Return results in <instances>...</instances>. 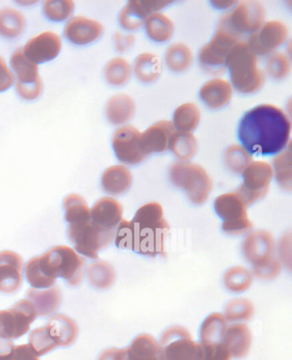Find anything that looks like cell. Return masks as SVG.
Here are the masks:
<instances>
[{"label":"cell","mask_w":292,"mask_h":360,"mask_svg":"<svg viewBox=\"0 0 292 360\" xmlns=\"http://www.w3.org/2000/svg\"><path fill=\"white\" fill-rule=\"evenodd\" d=\"M200 96L202 101L210 108H224L232 99V86L222 78H214L202 85Z\"/></svg>","instance_id":"obj_23"},{"label":"cell","mask_w":292,"mask_h":360,"mask_svg":"<svg viewBox=\"0 0 292 360\" xmlns=\"http://www.w3.org/2000/svg\"><path fill=\"white\" fill-rule=\"evenodd\" d=\"M247 205L237 193H229L219 195L214 201V209L223 222L222 229L231 236L250 232L253 228L248 219Z\"/></svg>","instance_id":"obj_7"},{"label":"cell","mask_w":292,"mask_h":360,"mask_svg":"<svg viewBox=\"0 0 292 360\" xmlns=\"http://www.w3.org/2000/svg\"><path fill=\"white\" fill-rule=\"evenodd\" d=\"M103 33L101 23L84 17L73 18L66 25L65 37L73 44L84 46L98 40Z\"/></svg>","instance_id":"obj_20"},{"label":"cell","mask_w":292,"mask_h":360,"mask_svg":"<svg viewBox=\"0 0 292 360\" xmlns=\"http://www.w3.org/2000/svg\"><path fill=\"white\" fill-rule=\"evenodd\" d=\"M100 360H127L126 349H111L105 352Z\"/></svg>","instance_id":"obj_51"},{"label":"cell","mask_w":292,"mask_h":360,"mask_svg":"<svg viewBox=\"0 0 292 360\" xmlns=\"http://www.w3.org/2000/svg\"><path fill=\"white\" fill-rule=\"evenodd\" d=\"M169 229L162 206L158 202L146 203L136 211L131 221L119 222L114 233L115 244L119 249L131 250L144 256H162Z\"/></svg>","instance_id":"obj_2"},{"label":"cell","mask_w":292,"mask_h":360,"mask_svg":"<svg viewBox=\"0 0 292 360\" xmlns=\"http://www.w3.org/2000/svg\"><path fill=\"white\" fill-rule=\"evenodd\" d=\"M36 318V309L23 300L9 311H0V333L4 335L19 334L28 330L29 323Z\"/></svg>","instance_id":"obj_16"},{"label":"cell","mask_w":292,"mask_h":360,"mask_svg":"<svg viewBox=\"0 0 292 360\" xmlns=\"http://www.w3.org/2000/svg\"><path fill=\"white\" fill-rule=\"evenodd\" d=\"M112 147L117 158L126 165H135L147 158L141 146V132L132 125H124L116 130Z\"/></svg>","instance_id":"obj_13"},{"label":"cell","mask_w":292,"mask_h":360,"mask_svg":"<svg viewBox=\"0 0 292 360\" xmlns=\"http://www.w3.org/2000/svg\"><path fill=\"white\" fill-rule=\"evenodd\" d=\"M254 312V305L250 300L237 299L227 304L224 316L229 322H243L250 320Z\"/></svg>","instance_id":"obj_41"},{"label":"cell","mask_w":292,"mask_h":360,"mask_svg":"<svg viewBox=\"0 0 292 360\" xmlns=\"http://www.w3.org/2000/svg\"><path fill=\"white\" fill-rule=\"evenodd\" d=\"M201 360H231L232 355L223 343L201 344Z\"/></svg>","instance_id":"obj_46"},{"label":"cell","mask_w":292,"mask_h":360,"mask_svg":"<svg viewBox=\"0 0 292 360\" xmlns=\"http://www.w3.org/2000/svg\"><path fill=\"white\" fill-rule=\"evenodd\" d=\"M25 17L11 8L0 11V35L6 38L19 37L25 29Z\"/></svg>","instance_id":"obj_36"},{"label":"cell","mask_w":292,"mask_h":360,"mask_svg":"<svg viewBox=\"0 0 292 360\" xmlns=\"http://www.w3.org/2000/svg\"><path fill=\"white\" fill-rule=\"evenodd\" d=\"M135 112L133 99L126 94H118L108 101L106 108L107 119L112 124L123 125L130 121Z\"/></svg>","instance_id":"obj_25"},{"label":"cell","mask_w":292,"mask_h":360,"mask_svg":"<svg viewBox=\"0 0 292 360\" xmlns=\"http://www.w3.org/2000/svg\"><path fill=\"white\" fill-rule=\"evenodd\" d=\"M279 254L280 260L285 264L288 268L291 267V234L288 233L281 238L279 245Z\"/></svg>","instance_id":"obj_48"},{"label":"cell","mask_w":292,"mask_h":360,"mask_svg":"<svg viewBox=\"0 0 292 360\" xmlns=\"http://www.w3.org/2000/svg\"><path fill=\"white\" fill-rule=\"evenodd\" d=\"M14 83V76L6 63L0 57V93L6 91Z\"/></svg>","instance_id":"obj_49"},{"label":"cell","mask_w":292,"mask_h":360,"mask_svg":"<svg viewBox=\"0 0 292 360\" xmlns=\"http://www.w3.org/2000/svg\"><path fill=\"white\" fill-rule=\"evenodd\" d=\"M68 233L77 252L92 259L98 258L100 250L110 244L114 237V232H103L91 220L69 224Z\"/></svg>","instance_id":"obj_8"},{"label":"cell","mask_w":292,"mask_h":360,"mask_svg":"<svg viewBox=\"0 0 292 360\" xmlns=\"http://www.w3.org/2000/svg\"><path fill=\"white\" fill-rule=\"evenodd\" d=\"M242 250L253 266L265 263L274 257L275 242L267 231L258 230L248 233L243 242Z\"/></svg>","instance_id":"obj_15"},{"label":"cell","mask_w":292,"mask_h":360,"mask_svg":"<svg viewBox=\"0 0 292 360\" xmlns=\"http://www.w3.org/2000/svg\"><path fill=\"white\" fill-rule=\"evenodd\" d=\"M291 131V123L286 113L274 105L263 104L245 113L239 136L251 154L270 155L289 146Z\"/></svg>","instance_id":"obj_1"},{"label":"cell","mask_w":292,"mask_h":360,"mask_svg":"<svg viewBox=\"0 0 292 360\" xmlns=\"http://www.w3.org/2000/svg\"><path fill=\"white\" fill-rule=\"evenodd\" d=\"M114 41L117 50L119 51V52H126V51L130 49L133 46L135 37L131 34L124 35L120 33H116Z\"/></svg>","instance_id":"obj_50"},{"label":"cell","mask_w":292,"mask_h":360,"mask_svg":"<svg viewBox=\"0 0 292 360\" xmlns=\"http://www.w3.org/2000/svg\"><path fill=\"white\" fill-rule=\"evenodd\" d=\"M146 32L152 40L157 42L169 41L174 33V23L164 13H154L146 19Z\"/></svg>","instance_id":"obj_29"},{"label":"cell","mask_w":292,"mask_h":360,"mask_svg":"<svg viewBox=\"0 0 292 360\" xmlns=\"http://www.w3.org/2000/svg\"><path fill=\"white\" fill-rule=\"evenodd\" d=\"M159 354L157 340L147 334L138 335L126 349L127 360H159Z\"/></svg>","instance_id":"obj_27"},{"label":"cell","mask_w":292,"mask_h":360,"mask_svg":"<svg viewBox=\"0 0 292 360\" xmlns=\"http://www.w3.org/2000/svg\"><path fill=\"white\" fill-rule=\"evenodd\" d=\"M169 148L181 162H188L197 151V141L192 133L175 131Z\"/></svg>","instance_id":"obj_33"},{"label":"cell","mask_w":292,"mask_h":360,"mask_svg":"<svg viewBox=\"0 0 292 360\" xmlns=\"http://www.w3.org/2000/svg\"><path fill=\"white\" fill-rule=\"evenodd\" d=\"M291 160V143L274 159L272 171L279 185L286 191H291L292 187Z\"/></svg>","instance_id":"obj_35"},{"label":"cell","mask_w":292,"mask_h":360,"mask_svg":"<svg viewBox=\"0 0 292 360\" xmlns=\"http://www.w3.org/2000/svg\"><path fill=\"white\" fill-rule=\"evenodd\" d=\"M170 179L174 186L184 190L194 205L208 200L213 189L211 178L200 165L189 162H175L170 167Z\"/></svg>","instance_id":"obj_5"},{"label":"cell","mask_w":292,"mask_h":360,"mask_svg":"<svg viewBox=\"0 0 292 360\" xmlns=\"http://www.w3.org/2000/svg\"><path fill=\"white\" fill-rule=\"evenodd\" d=\"M65 220L69 224H76L91 220V209L84 198L77 194L67 195L65 199Z\"/></svg>","instance_id":"obj_34"},{"label":"cell","mask_w":292,"mask_h":360,"mask_svg":"<svg viewBox=\"0 0 292 360\" xmlns=\"http://www.w3.org/2000/svg\"><path fill=\"white\" fill-rule=\"evenodd\" d=\"M227 328V320L220 313H213L204 320L201 328V344L223 343L225 330Z\"/></svg>","instance_id":"obj_31"},{"label":"cell","mask_w":292,"mask_h":360,"mask_svg":"<svg viewBox=\"0 0 292 360\" xmlns=\"http://www.w3.org/2000/svg\"><path fill=\"white\" fill-rule=\"evenodd\" d=\"M223 342L232 357L244 358L251 350V331L244 323L232 324L225 330Z\"/></svg>","instance_id":"obj_22"},{"label":"cell","mask_w":292,"mask_h":360,"mask_svg":"<svg viewBox=\"0 0 292 360\" xmlns=\"http://www.w3.org/2000/svg\"><path fill=\"white\" fill-rule=\"evenodd\" d=\"M123 217V207L112 198H103L95 203L91 210V220L103 232H114Z\"/></svg>","instance_id":"obj_18"},{"label":"cell","mask_w":292,"mask_h":360,"mask_svg":"<svg viewBox=\"0 0 292 360\" xmlns=\"http://www.w3.org/2000/svg\"><path fill=\"white\" fill-rule=\"evenodd\" d=\"M266 70L268 75L274 79H284L291 72L290 58L281 52L272 53L266 62Z\"/></svg>","instance_id":"obj_43"},{"label":"cell","mask_w":292,"mask_h":360,"mask_svg":"<svg viewBox=\"0 0 292 360\" xmlns=\"http://www.w3.org/2000/svg\"><path fill=\"white\" fill-rule=\"evenodd\" d=\"M17 91L23 99L25 100H34L40 96L42 92V82L39 80L36 83L32 84L22 85L15 84Z\"/></svg>","instance_id":"obj_47"},{"label":"cell","mask_w":292,"mask_h":360,"mask_svg":"<svg viewBox=\"0 0 292 360\" xmlns=\"http://www.w3.org/2000/svg\"><path fill=\"white\" fill-rule=\"evenodd\" d=\"M75 5L69 0H48L43 6L46 18L54 22H62L66 20L74 13Z\"/></svg>","instance_id":"obj_42"},{"label":"cell","mask_w":292,"mask_h":360,"mask_svg":"<svg viewBox=\"0 0 292 360\" xmlns=\"http://www.w3.org/2000/svg\"><path fill=\"white\" fill-rule=\"evenodd\" d=\"M289 37V30L285 22L272 20L252 34L247 44L255 56H267L274 53L280 46L285 44Z\"/></svg>","instance_id":"obj_11"},{"label":"cell","mask_w":292,"mask_h":360,"mask_svg":"<svg viewBox=\"0 0 292 360\" xmlns=\"http://www.w3.org/2000/svg\"><path fill=\"white\" fill-rule=\"evenodd\" d=\"M133 70L135 75L143 83H152L161 75L162 65L157 54L143 53L136 57Z\"/></svg>","instance_id":"obj_28"},{"label":"cell","mask_w":292,"mask_h":360,"mask_svg":"<svg viewBox=\"0 0 292 360\" xmlns=\"http://www.w3.org/2000/svg\"><path fill=\"white\" fill-rule=\"evenodd\" d=\"M242 186L236 191L245 205L250 206L267 195L274 177V171L270 163L252 162L244 171Z\"/></svg>","instance_id":"obj_10"},{"label":"cell","mask_w":292,"mask_h":360,"mask_svg":"<svg viewBox=\"0 0 292 360\" xmlns=\"http://www.w3.org/2000/svg\"><path fill=\"white\" fill-rule=\"evenodd\" d=\"M253 162L250 152L242 146H232L225 153V162L230 170L235 174H243Z\"/></svg>","instance_id":"obj_39"},{"label":"cell","mask_w":292,"mask_h":360,"mask_svg":"<svg viewBox=\"0 0 292 360\" xmlns=\"http://www.w3.org/2000/svg\"><path fill=\"white\" fill-rule=\"evenodd\" d=\"M11 66L17 76L18 84L27 85L41 80L39 77L38 65L25 56L22 49L15 50L11 58Z\"/></svg>","instance_id":"obj_26"},{"label":"cell","mask_w":292,"mask_h":360,"mask_svg":"<svg viewBox=\"0 0 292 360\" xmlns=\"http://www.w3.org/2000/svg\"><path fill=\"white\" fill-rule=\"evenodd\" d=\"M253 281L250 270L236 266L227 270L224 277V283L230 291L242 292L250 288Z\"/></svg>","instance_id":"obj_38"},{"label":"cell","mask_w":292,"mask_h":360,"mask_svg":"<svg viewBox=\"0 0 292 360\" xmlns=\"http://www.w3.org/2000/svg\"><path fill=\"white\" fill-rule=\"evenodd\" d=\"M132 68L126 58H114L105 68V77L109 84L114 86L126 84L130 80Z\"/></svg>","instance_id":"obj_37"},{"label":"cell","mask_w":292,"mask_h":360,"mask_svg":"<svg viewBox=\"0 0 292 360\" xmlns=\"http://www.w3.org/2000/svg\"><path fill=\"white\" fill-rule=\"evenodd\" d=\"M22 259L11 250L0 252V291L13 292L22 283Z\"/></svg>","instance_id":"obj_21"},{"label":"cell","mask_w":292,"mask_h":360,"mask_svg":"<svg viewBox=\"0 0 292 360\" xmlns=\"http://www.w3.org/2000/svg\"><path fill=\"white\" fill-rule=\"evenodd\" d=\"M31 267L34 277L43 288L53 285L58 276L65 278L74 285L81 280L85 261L71 248L58 245L44 255L31 259Z\"/></svg>","instance_id":"obj_3"},{"label":"cell","mask_w":292,"mask_h":360,"mask_svg":"<svg viewBox=\"0 0 292 360\" xmlns=\"http://www.w3.org/2000/svg\"><path fill=\"white\" fill-rule=\"evenodd\" d=\"M61 48V40L58 34L44 32L31 39L22 50L29 60L38 65L53 60L60 54Z\"/></svg>","instance_id":"obj_17"},{"label":"cell","mask_w":292,"mask_h":360,"mask_svg":"<svg viewBox=\"0 0 292 360\" xmlns=\"http://www.w3.org/2000/svg\"><path fill=\"white\" fill-rule=\"evenodd\" d=\"M132 174L128 167L115 165L108 167L101 178V185L107 193L112 195H121L128 189L132 184Z\"/></svg>","instance_id":"obj_24"},{"label":"cell","mask_w":292,"mask_h":360,"mask_svg":"<svg viewBox=\"0 0 292 360\" xmlns=\"http://www.w3.org/2000/svg\"><path fill=\"white\" fill-rule=\"evenodd\" d=\"M225 15L230 28L241 37L243 34L255 33L263 25L266 11L262 3L243 1Z\"/></svg>","instance_id":"obj_12"},{"label":"cell","mask_w":292,"mask_h":360,"mask_svg":"<svg viewBox=\"0 0 292 360\" xmlns=\"http://www.w3.org/2000/svg\"><path fill=\"white\" fill-rule=\"evenodd\" d=\"M280 270H281V264L275 257L263 264L253 266L254 275L262 280L274 279L279 275Z\"/></svg>","instance_id":"obj_45"},{"label":"cell","mask_w":292,"mask_h":360,"mask_svg":"<svg viewBox=\"0 0 292 360\" xmlns=\"http://www.w3.org/2000/svg\"><path fill=\"white\" fill-rule=\"evenodd\" d=\"M89 280L99 288H107L115 281L114 269L107 262L99 261L93 264L88 269Z\"/></svg>","instance_id":"obj_40"},{"label":"cell","mask_w":292,"mask_h":360,"mask_svg":"<svg viewBox=\"0 0 292 360\" xmlns=\"http://www.w3.org/2000/svg\"><path fill=\"white\" fill-rule=\"evenodd\" d=\"M227 68L232 84L237 91L252 94L263 87L265 75L259 68L257 56L247 41H239L233 46L227 58Z\"/></svg>","instance_id":"obj_4"},{"label":"cell","mask_w":292,"mask_h":360,"mask_svg":"<svg viewBox=\"0 0 292 360\" xmlns=\"http://www.w3.org/2000/svg\"><path fill=\"white\" fill-rule=\"evenodd\" d=\"M159 360H201L200 343L194 342L188 330L175 326L164 332L161 338Z\"/></svg>","instance_id":"obj_9"},{"label":"cell","mask_w":292,"mask_h":360,"mask_svg":"<svg viewBox=\"0 0 292 360\" xmlns=\"http://www.w3.org/2000/svg\"><path fill=\"white\" fill-rule=\"evenodd\" d=\"M201 120V112L198 105L187 103L179 105L173 115L175 130L180 132L192 133L196 130Z\"/></svg>","instance_id":"obj_30"},{"label":"cell","mask_w":292,"mask_h":360,"mask_svg":"<svg viewBox=\"0 0 292 360\" xmlns=\"http://www.w3.org/2000/svg\"><path fill=\"white\" fill-rule=\"evenodd\" d=\"M237 35L228 25L227 18L220 19L211 41L202 46L199 53L201 68L212 75H219L227 69V58L233 46L239 41Z\"/></svg>","instance_id":"obj_6"},{"label":"cell","mask_w":292,"mask_h":360,"mask_svg":"<svg viewBox=\"0 0 292 360\" xmlns=\"http://www.w3.org/2000/svg\"><path fill=\"white\" fill-rule=\"evenodd\" d=\"M176 131L173 122L159 121L141 133V146L147 156L153 153H162L168 150L171 136Z\"/></svg>","instance_id":"obj_19"},{"label":"cell","mask_w":292,"mask_h":360,"mask_svg":"<svg viewBox=\"0 0 292 360\" xmlns=\"http://www.w3.org/2000/svg\"><path fill=\"white\" fill-rule=\"evenodd\" d=\"M165 61L167 68L173 72H185L192 64V51L185 43H173L166 50Z\"/></svg>","instance_id":"obj_32"},{"label":"cell","mask_w":292,"mask_h":360,"mask_svg":"<svg viewBox=\"0 0 292 360\" xmlns=\"http://www.w3.org/2000/svg\"><path fill=\"white\" fill-rule=\"evenodd\" d=\"M170 1L161 0H132L123 8L119 15V22L124 30H135L141 28L151 14L158 13L168 6Z\"/></svg>","instance_id":"obj_14"},{"label":"cell","mask_w":292,"mask_h":360,"mask_svg":"<svg viewBox=\"0 0 292 360\" xmlns=\"http://www.w3.org/2000/svg\"><path fill=\"white\" fill-rule=\"evenodd\" d=\"M29 296V298L36 301L42 315L49 314L55 310L60 304V295L57 289H51L45 292L31 290Z\"/></svg>","instance_id":"obj_44"}]
</instances>
